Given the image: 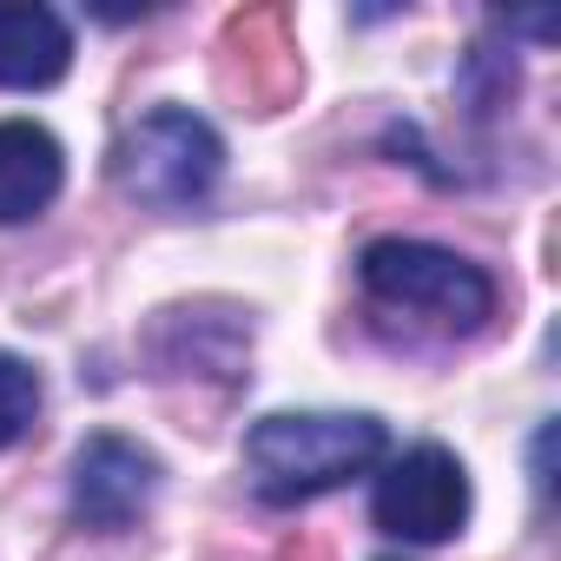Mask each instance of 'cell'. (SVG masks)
<instances>
[{
  "label": "cell",
  "instance_id": "cell-1",
  "mask_svg": "<svg viewBox=\"0 0 561 561\" xmlns=\"http://www.w3.org/2000/svg\"><path fill=\"white\" fill-rule=\"evenodd\" d=\"M390 449V430L364 410H277L244 430V469L257 502L271 508H298L318 502L364 469H377Z\"/></svg>",
  "mask_w": 561,
  "mask_h": 561
},
{
  "label": "cell",
  "instance_id": "cell-2",
  "mask_svg": "<svg viewBox=\"0 0 561 561\" xmlns=\"http://www.w3.org/2000/svg\"><path fill=\"white\" fill-rule=\"evenodd\" d=\"M364 291L390 311H410L449 337H476L495 318V277L430 238H370L357 257Z\"/></svg>",
  "mask_w": 561,
  "mask_h": 561
},
{
  "label": "cell",
  "instance_id": "cell-3",
  "mask_svg": "<svg viewBox=\"0 0 561 561\" xmlns=\"http://www.w3.org/2000/svg\"><path fill=\"white\" fill-rule=\"evenodd\" d=\"M113 172H119L126 198H139L152 211H192L225 179V139L192 106H152L146 119L126 126Z\"/></svg>",
  "mask_w": 561,
  "mask_h": 561
},
{
  "label": "cell",
  "instance_id": "cell-4",
  "mask_svg": "<svg viewBox=\"0 0 561 561\" xmlns=\"http://www.w3.org/2000/svg\"><path fill=\"white\" fill-rule=\"evenodd\" d=\"M469 469L456 462V449L443 443H416L403 456H390V469L377 476V495H370V522L397 541H416V548H436V541H456L462 522H469Z\"/></svg>",
  "mask_w": 561,
  "mask_h": 561
},
{
  "label": "cell",
  "instance_id": "cell-5",
  "mask_svg": "<svg viewBox=\"0 0 561 561\" xmlns=\"http://www.w3.org/2000/svg\"><path fill=\"white\" fill-rule=\"evenodd\" d=\"M159 489H165V462H159L146 443H133V436H119V430H100V436H87L80 456H73L67 508H73L80 528L119 535V528L146 522V508L159 502Z\"/></svg>",
  "mask_w": 561,
  "mask_h": 561
},
{
  "label": "cell",
  "instance_id": "cell-6",
  "mask_svg": "<svg viewBox=\"0 0 561 561\" xmlns=\"http://www.w3.org/2000/svg\"><path fill=\"white\" fill-rule=\"evenodd\" d=\"M73 67V27L41 0H0V87L41 93L60 87Z\"/></svg>",
  "mask_w": 561,
  "mask_h": 561
},
{
  "label": "cell",
  "instance_id": "cell-7",
  "mask_svg": "<svg viewBox=\"0 0 561 561\" xmlns=\"http://www.w3.org/2000/svg\"><path fill=\"white\" fill-rule=\"evenodd\" d=\"M67 185V152L34 119H0V225L41 218Z\"/></svg>",
  "mask_w": 561,
  "mask_h": 561
},
{
  "label": "cell",
  "instance_id": "cell-8",
  "mask_svg": "<svg viewBox=\"0 0 561 561\" xmlns=\"http://www.w3.org/2000/svg\"><path fill=\"white\" fill-rule=\"evenodd\" d=\"M41 416V377L14 357V351H0V449H14Z\"/></svg>",
  "mask_w": 561,
  "mask_h": 561
}]
</instances>
